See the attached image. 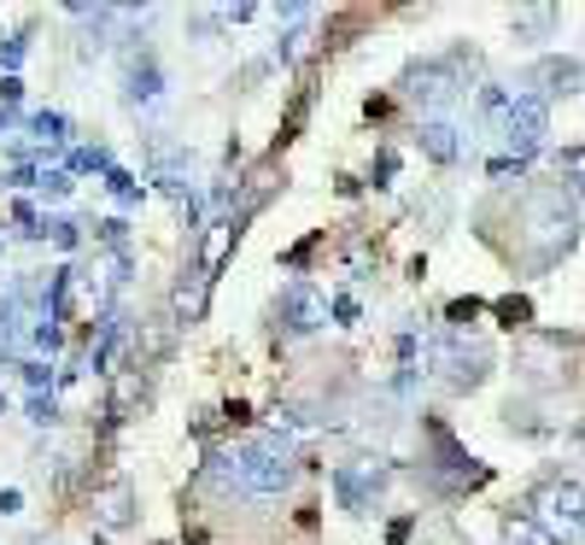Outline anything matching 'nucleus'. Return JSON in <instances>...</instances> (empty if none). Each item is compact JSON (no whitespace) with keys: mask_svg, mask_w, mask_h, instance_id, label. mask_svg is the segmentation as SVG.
I'll return each instance as SVG.
<instances>
[{"mask_svg":"<svg viewBox=\"0 0 585 545\" xmlns=\"http://www.w3.org/2000/svg\"><path fill=\"white\" fill-rule=\"evenodd\" d=\"M532 522L557 545L585 534V481L580 475H544V481L532 487Z\"/></svg>","mask_w":585,"mask_h":545,"instance_id":"obj_2","label":"nucleus"},{"mask_svg":"<svg viewBox=\"0 0 585 545\" xmlns=\"http://www.w3.org/2000/svg\"><path fill=\"white\" fill-rule=\"evenodd\" d=\"M497 317H504L509 329H521V322H527L532 311H527V299H504V305H497Z\"/></svg>","mask_w":585,"mask_h":545,"instance_id":"obj_18","label":"nucleus"},{"mask_svg":"<svg viewBox=\"0 0 585 545\" xmlns=\"http://www.w3.org/2000/svg\"><path fill=\"white\" fill-rule=\"evenodd\" d=\"M574 440H580V452H585V422H580V429H574Z\"/></svg>","mask_w":585,"mask_h":545,"instance_id":"obj_22","label":"nucleus"},{"mask_svg":"<svg viewBox=\"0 0 585 545\" xmlns=\"http://www.w3.org/2000/svg\"><path fill=\"white\" fill-rule=\"evenodd\" d=\"M580 241V217L567 189H532L521 200V252L532 259V270H550L557 259H567Z\"/></svg>","mask_w":585,"mask_h":545,"instance_id":"obj_1","label":"nucleus"},{"mask_svg":"<svg viewBox=\"0 0 585 545\" xmlns=\"http://www.w3.org/2000/svg\"><path fill=\"white\" fill-rule=\"evenodd\" d=\"M580 77H585L580 59H544L539 71H532V82H539V100H544V94H574Z\"/></svg>","mask_w":585,"mask_h":545,"instance_id":"obj_9","label":"nucleus"},{"mask_svg":"<svg viewBox=\"0 0 585 545\" xmlns=\"http://www.w3.org/2000/svg\"><path fill=\"white\" fill-rule=\"evenodd\" d=\"M334 492H340V504H346L352 516H369V510L381 504V492H387V469H375V464H340L334 469Z\"/></svg>","mask_w":585,"mask_h":545,"instance_id":"obj_6","label":"nucleus"},{"mask_svg":"<svg viewBox=\"0 0 585 545\" xmlns=\"http://www.w3.org/2000/svg\"><path fill=\"white\" fill-rule=\"evenodd\" d=\"M124 82H129V100H135V106H147V100H159V82H164V77H159V65L141 54V65L129 59V77H124Z\"/></svg>","mask_w":585,"mask_h":545,"instance_id":"obj_13","label":"nucleus"},{"mask_svg":"<svg viewBox=\"0 0 585 545\" xmlns=\"http://www.w3.org/2000/svg\"><path fill=\"white\" fill-rule=\"evenodd\" d=\"M42 189L54 194V200H59V194H71V170H47V177H42Z\"/></svg>","mask_w":585,"mask_h":545,"instance_id":"obj_19","label":"nucleus"},{"mask_svg":"<svg viewBox=\"0 0 585 545\" xmlns=\"http://www.w3.org/2000/svg\"><path fill=\"white\" fill-rule=\"evenodd\" d=\"M404 94L416 100V106H439V100L457 94V65L451 59H416L404 71Z\"/></svg>","mask_w":585,"mask_h":545,"instance_id":"obj_7","label":"nucleus"},{"mask_svg":"<svg viewBox=\"0 0 585 545\" xmlns=\"http://www.w3.org/2000/svg\"><path fill=\"white\" fill-rule=\"evenodd\" d=\"M544 129H550V106H544L539 94H515L509 106H504V141L521 152V159L544 141Z\"/></svg>","mask_w":585,"mask_h":545,"instance_id":"obj_5","label":"nucleus"},{"mask_svg":"<svg viewBox=\"0 0 585 545\" xmlns=\"http://www.w3.org/2000/svg\"><path fill=\"white\" fill-rule=\"evenodd\" d=\"M504 545H557L532 516H504Z\"/></svg>","mask_w":585,"mask_h":545,"instance_id":"obj_14","label":"nucleus"},{"mask_svg":"<svg viewBox=\"0 0 585 545\" xmlns=\"http://www.w3.org/2000/svg\"><path fill=\"white\" fill-rule=\"evenodd\" d=\"M410 527H416V522H392V534H387V545H404V540H410Z\"/></svg>","mask_w":585,"mask_h":545,"instance_id":"obj_21","label":"nucleus"},{"mask_svg":"<svg viewBox=\"0 0 585 545\" xmlns=\"http://www.w3.org/2000/svg\"><path fill=\"white\" fill-rule=\"evenodd\" d=\"M439 382L451 387V394H474L480 382H486V370H492V347L486 340H462V334H451L439 347Z\"/></svg>","mask_w":585,"mask_h":545,"instance_id":"obj_4","label":"nucleus"},{"mask_svg":"<svg viewBox=\"0 0 585 545\" xmlns=\"http://www.w3.org/2000/svg\"><path fill=\"white\" fill-rule=\"evenodd\" d=\"M275 317H282V329L287 334H311L329 322V305L317 299V287H305V282H287L282 287V299H275Z\"/></svg>","mask_w":585,"mask_h":545,"instance_id":"obj_8","label":"nucleus"},{"mask_svg":"<svg viewBox=\"0 0 585 545\" xmlns=\"http://www.w3.org/2000/svg\"><path fill=\"white\" fill-rule=\"evenodd\" d=\"M0 129H7V112H0Z\"/></svg>","mask_w":585,"mask_h":545,"instance_id":"obj_23","label":"nucleus"},{"mask_svg":"<svg viewBox=\"0 0 585 545\" xmlns=\"http://www.w3.org/2000/svg\"><path fill=\"white\" fill-rule=\"evenodd\" d=\"M100 241H112V247L124 241V217H112V224H100Z\"/></svg>","mask_w":585,"mask_h":545,"instance_id":"obj_20","label":"nucleus"},{"mask_svg":"<svg viewBox=\"0 0 585 545\" xmlns=\"http://www.w3.org/2000/svg\"><path fill=\"white\" fill-rule=\"evenodd\" d=\"M562 170L574 177V189H580V200H585V147H567V152H562Z\"/></svg>","mask_w":585,"mask_h":545,"instance_id":"obj_16","label":"nucleus"},{"mask_svg":"<svg viewBox=\"0 0 585 545\" xmlns=\"http://www.w3.org/2000/svg\"><path fill=\"white\" fill-rule=\"evenodd\" d=\"M422 152H427L434 164H457L462 141H457V129L445 124V117H427V124H422Z\"/></svg>","mask_w":585,"mask_h":545,"instance_id":"obj_10","label":"nucleus"},{"mask_svg":"<svg viewBox=\"0 0 585 545\" xmlns=\"http://www.w3.org/2000/svg\"><path fill=\"white\" fill-rule=\"evenodd\" d=\"M234 481L246 499H282V492L299 481V464H292V452L282 440H257L234 457Z\"/></svg>","mask_w":585,"mask_h":545,"instance_id":"obj_3","label":"nucleus"},{"mask_svg":"<svg viewBox=\"0 0 585 545\" xmlns=\"http://www.w3.org/2000/svg\"><path fill=\"white\" fill-rule=\"evenodd\" d=\"M65 129H71V124H65L59 112H42V117H36V135H42V141H65Z\"/></svg>","mask_w":585,"mask_h":545,"instance_id":"obj_17","label":"nucleus"},{"mask_svg":"<svg viewBox=\"0 0 585 545\" xmlns=\"http://www.w3.org/2000/svg\"><path fill=\"white\" fill-rule=\"evenodd\" d=\"M550 24H557V7H532V12L515 19V36H544Z\"/></svg>","mask_w":585,"mask_h":545,"instance_id":"obj_15","label":"nucleus"},{"mask_svg":"<svg viewBox=\"0 0 585 545\" xmlns=\"http://www.w3.org/2000/svg\"><path fill=\"white\" fill-rule=\"evenodd\" d=\"M94 510H100V522H106V527H129V516H135V492H129V481H112V487L94 499Z\"/></svg>","mask_w":585,"mask_h":545,"instance_id":"obj_11","label":"nucleus"},{"mask_svg":"<svg viewBox=\"0 0 585 545\" xmlns=\"http://www.w3.org/2000/svg\"><path fill=\"white\" fill-rule=\"evenodd\" d=\"M234 235H240V224H234V217H222V224H211V229H205V259H199V270H205V276H217V270H222V259H229V241H234Z\"/></svg>","mask_w":585,"mask_h":545,"instance_id":"obj_12","label":"nucleus"}]
</instances>
